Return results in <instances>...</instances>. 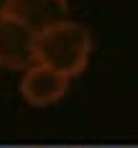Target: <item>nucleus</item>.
I'll return each mask as SVG.
<instances>
[{"mask_svg": "<svg viewBox=\"0 0 138 148\" xmlns=\"http://www.w3.org/2000/svg\"><path fill=\"white\" fill-rule=\"evenodd\" d=\"M92 59V33L79 21H59L36 33V61L74 79Z\"/></svg>", "mask_w": 138, "mask_h": 148, "instance_id": "obj_1", "label": "nucleus"}, {"mask_svg": "<svg viewBox=\"0 0 138 148\" xmlns=\"http://www.w3.org/2000/svg\"><path fill=\"white\" fill-rule=\"evenodd\" d=\"M36 64V31L10 13L0 15V69L26 72Z\"/></svg>", "mask_w": 138, "mask_h": 148, "instance_id": "obj_2", "label": "nucleus"}, {"mask_svg": "<svg viewBox=\"0 0 138 148\" xmlns=\"http://www.w3.org/2000/svg\"><path fill=\"white\" fill-rule=\"evenodd\" d=\"M69 82H72L69 77L36 61L26 72H21L18 89H21V97L31 107H51L59 100H64V95L69 92Z\"/></svg>", "mask_w": 138, "mask_h": 148, "instance_id": "obj_3", "label": "nucleus"}, {"mask_svg": "<svg viewBox=\"0 0 138 148\" xmlns=\"http://www.w3.org/2000/svg\"><path fill=\"white\" fill-rule=\"evenodd\" d=\"M8 13L38 33L69 18V0H10Z\"/></svg>", "mask_w": 138, "mask_h": 148, "instance_id": "obj_4", "label": "nucleus"}, {"mask_svg": "<svg viewBox=\"0 0 138 148\" xmlns=\"http://www.w3.org/2000/svg\"><path fill=\"white\" fill-rule=\"evenodd\" d=\"M8 8H10V0H0V15L8 13Z\"/></svg>", "mask_w": 138, "mask_h": 148, "instance_id": "obj_5", "label": "nucleus"}]
</instances>
